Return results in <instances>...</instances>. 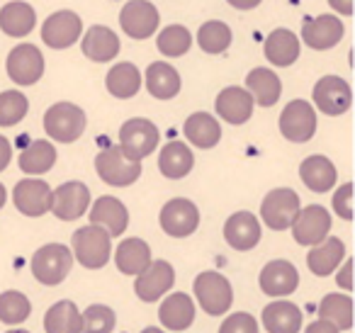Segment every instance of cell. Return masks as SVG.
I'll use <instances>...</instances> for the list:
<instances>
[{"label":"cell","mask_w":355,"mask_h":333,"mask_svg":"<svg viewBox=\"0 0 355 333\" xmlns=\"http://www.w3.org/2000/svg\"><path fill=\"white\" fill-rule=\"evenodd\" d=\"M193 166H195V153L183 142H168L158 151V171L168 180H180V178L190 176Z\"/></svg>","instance_id":"obj_26"},{"label":"cell","mask_w":355,"mask_h":333,"mask_svg":"<svg viewBox=\"0 0 355 333\" xmlns=\"http://www.w3.org/2000/svg\"><path fill=\"white\" fill-rule=\"evenodd\" d=\"M156 46L163 56L178 59V56H183L190 51L193 35H190V30L185 25H168L156 35Z\"/></svg>","instance_id":"obj_40"},{"label":"cell","mask_w":355,"mask_h":333,"mask_svg":"<svg viewBox=\"0 0 355 333\" xmlns=\"http://www.w3.org/2000/svg\"><path fill=\"white\" fill-rule=\"evenodd\" d=\"M219 333H258V321L246 311H236L227 316L219 326Z\"/></svg>","instance_id":"obj_45"},{"label":"cell","mask_w":355,"mask_h":333,"mask_svg":"<svg viewBox=\"0 0 355 333\" xmlns=\"http://www.w3.org/2000/svg\"><path fill=\"white\" fill-rule=\"evenodd\" d=\"M71 255L83 268L100 270L107 265L110 255H112V239H110L107 231L93 224L76 229L73 239H71Z\"/></svg>","instance_id":"obj_1"},{"label":"cell","mask_w":355,"mask_h":333,"mask_svg":"<svg viewBox=\"0 0 355 333\" xmlns=\"http://www.w3.org/2000/svg\"><path fill=\"white\" fill-rule=\"evenodd\" d=\"M88 127L85 112L73 103H54L44 112V132L59 144H73Z\"/></svg>","instance_id":"obj_2"},{"label":"cell","mask_w":355,"mask_h":333,"mask_svg":"<svg viewBox=\"0 0 355 333\" xmlns=\"http://www.w3.org/2000/svg\"><path fill=\"white\" fill-rule=\"evenodd\" d=\"M336 284L343 287L345 292L353 289V258H348L343 265H338V273H336Z\"/></svg>","instance_id":"obj_46"},{"label":"cell","mask_w":355,"mask_h":333,"mask_svg":"<svg viewBox=\"0 0 355 333\" xmlns=\"http://www.w3.org/2000/svg\"><path fill=\"white\" fill-rule=\"evenodd\" d=\"M345 35V27L338 15H316L306 17L302 25V42L314 51L334 49Z\"/></svg>","instance_id":"obj_18"},{"label":"cell","mask_w":355,"mask_h":333,"mask_svg":"<svg viewBox=\"0 0 355 333\" xmlns=\"http://www.w3.org/2000/svg\"><path fill=\"white\" fill-rule=\"evenodd\" d=\"M12 202L17 212L25 216H44L51 210V187L42 178H25L12 190Z\"/></svg>","instance_id":"obj_17"},{"label":"cell","mask_w":355,"mask_h":333,"mask_svg":"<svg viewBox=\"0 0 355 333\" xmlns=\"http://www.w3.org/2000/svg\"><path fill=\"white\" fill-rule=\"evenodd\" d=\"M319 318L334 323L338 331L353 328V299L348 294L331 292L319 302Z\"/></svg>","instance_id":"obj_37"},{"label":"cell","mask_w":355,"mask_h":333,"mask_svg":"<svg viewBox=\"0 0 355 333\" xmlns=\"http://www.w3.org/2000/svg\"><path fill=\"white\" fill-rule=\"evenodd\" d=\"M83 35V22L73 10H56L42 25V42L49 49H69Z\"/></svg>","instance_id":"obj_14"},{"label":"cell","mask_w":355,"mask_h":333,"mask_svg":"<svg viewBox=\"0 0 355 333\" xmlns=\"http://www.w3.org/2000/svg\"><path fill=\"white\" fill-rule=\"evenodd\" d=\"M144 80H146V90L156 100H173L183 88L180 74L171 64H166V61H153L146 69Z\"/></svg>","instance_id":"obj_33"},{"label":"cell","mask_w":355,"mask_h":333,"mask_svg":"<svg viewBox=\"0 0 355 333\" xmlns=\"http://www.w3.org/2000/svg\"><path fill=\"white\" fill-rule=\"evenodd\" d=\"M304 333H340V331L334 326V323L324 321V318H316L314 323H309V326H306Z\"/></svg>","instance_id":"obj_49"},{"label":"cell","mask_w":355,"mask_h":333,"mask_svg":"<svg viewBox=\"0 0 355 333\" xmlns=\"http://www.w3.org/2000/svg\"><path fill=\"white\" fill-rule=\"evenodd\" d=\"M71 268H73V255H71L69 246L64 244H46L32 255V275L37 282L46 284V287L64 282Z\"/></svg>","instance_id":"obj_3"},{"label":"cell","mask_w":355,"mask_h":333,"mask_svg":"<svg viewBox=\"0 0 355 333\" xmlns=\"http://www.w3.org/2000/svg\"><path fill=\"white\" fill-rule=\"evenodd\" d=\"M334 212L345 221H353V182H343L338 185V190L334 192V200H331Z\"/></svg>","instance_id":"obj_44"},{"label":"cell","mask_w":355,"mask_h":333,"mask_svg":"<svg viewBox=\"0 0 355 333\" xmlns=\"http://www.w3.org/2000/svg\"><path fill=\"white\" fill-rule=\"evenodd\" d=\"M158 224L173 239H188L200 226V210L188 197H173L158 212Z\"/></svg>","instance_id":"obj_8"},{"label":"cell","mask_w":355,"mask_h":333,"mask_svg":"<svg viewBox=\"0 0 355 333\" xmlns=\"http://www.w3.org/2000/svg\"><path fill=\"white\" fill-rule=\"evenodd\" d=\"M141 71L137 69L129 61H122V64H114L110 69L107 78H105V85H107V93L117 100H129L141 90Z\"/></svg>","instance_id":"obj_35"},{"label":"cell","mask_w":355,"mask_h":333,"mask_svg":"<svg viewBox=\"0 0 355 333\" xmlns=\"http://www.w3.org/2000/svg\"><path fill=\"white\" fill-rule=\"evenodd\" d=\"M311 100H314V110L329 114V117H340L353 105V93H350V85L345 78L324 76V78H319L314 83Z\"/></svg>","instance_id":"obj_9"},{"label":"cell","mask_w":355,"mask_h":333,"mask_svg":"<svg viewBox=\"0 0 355 333\" xmlns=\"http://www.w3.org/2000/svg\"><path fill=\"white\" fill-rule=\"evenodd\" d=\"M292 236L300 246H316L319 241H324L331 231V214L329 210H324L321 205H309L302 207L300 214L292 221Z\"/></svg>","instance_id":"obj_15"},{"label":"cell","mask_w":355,"mask_h":333,"mask_svg":"<svg viewBox=\"0 0 355 333\" xmlns=\"http://www.w3.org/2000/svg\"><path fill=\"white\" fill-rule=\"evenodd\" d=\"M331 10L336 12V15H343V17H350L355 10V0H329Z\"/></svg>","instance_id":"obj_47"},{"label":"cell","mask_w":355,"mask_h":333,"mask_svg":"<svg viewBox=\"0 0 355 333\" xmlns=\"http://www.w3.org/2000/svg\"><path fill=\"white\" fill-rule=\"evenodd\" d=\"M117 316L105 304H93L80 314V333H112Z\"/></svg>","instance_id":"obj_43"},{"label":"cell","mask_w":355,"mask_h":333,"mask_svg":"<svg viewBox=\"0 0 355 333\" xmlns=\"http://www.w3.org/2000/svg\"><path fill=\"white\" fill-rule=\"evenodd\" d=\"M161 134L158 127L146 117H132L119 127V148L127 158L141 163L158 148Z\"/></svg>","instance_id":"obj_4"},{"label":"cell","mask_w":355,"mask_h":333,"mask_svg":"<svg viewBox=\"0 0 355 333\" xmlns=\"http://www.w3.org/2000/svg\"><path fill=\"white\" fill-rule=\"evenodd\" d=\"M80 51L95 64H107L119 54V37L110 27L93 25L85 30V35H80Z\"/></svg>","instance_id":"obj_24"},{"label":"cell","mask_w":355,"mask_h":333,"mask_svg":"<svg viewBox=\"0 0 355 333\" xmlns=\"http://www.w3.org/2000/svg\"><path fill=\"white\" fill-rule=\"evenodd\" d=\"M17 163H20V171L25 173V176H32V178L44 176V173H49L56 163L54 144L46 142V139H37V142H32L30 146L20 153Z\"/></svg>","instance_id":"obj_36"},{"label":"cell","mask_w":355,"mask_h":333,"mask_svg":"<svg viewBox=\"0 0 355 333\" xmlns=\"http://www.w3.org/2000/svg\"><path fill=\"white\" fill-rule=\"evenodd\" d=\"M263 54H266V59L270 61L272 66L287 69V66H292L300 59L302 42L292 30L277 27V30H272L270 35L266 37V42H263Z\"/></svg>","instance_id":"obj_23"},{"label":"cell","mask_w":355,"mask_h":333,"mask_svg":"<svg viewBox=\"0 0 355 333\" xmlns=\"http://www.w3.org/2000/svg\"><path fill=\"white\" fill-rule=\"evenodd\" d=\"M90 207V187L85 182L69 180L51 190V214L61 221H76L88 212Z\"/></svg>","instance_id":"obj_12"},{"label":"cell","mask_w":355,"mask_h":333,"mask_svg":"<svg viewBox=\"0 0 355 333\" xmlns=\"http://www.w3.org/2000/svg\"><path fill=\"white\" fill-rule=\"evenodd\" d=\"M345 258V244L338 236H326L316 246H311L306 253V265L316 278H329L338 270V265Z\"/></svg>","instance_id":"obj_25"},{"label":"cell","mask_w":355,"mask_h":333,"mask_svg":"<svg viewBox=\"0 0 355 333\" xmlns=\"http://www.w3.org/2000/svg\"><path fill=\"white\" fill-rule=\"evenodd\" d=\"M302 210V200L290 187H275L261 202V221L272 231H285L292 226Z\"/></svg>","instance_id":"obj_6"},{"label":"cell","mask_w":355,"mask_h":333,"mask_svg":"<svg viewBox=\"0 0 355 333\" xmlns=\"http://www.w3.org/2000/svg\"><path fill=\"white\" fill-rule=\"evenodd\" d=\"M10 161H12V146H10V142L0 134V173L10 166Z\"/></svg>","instance_id":"obj_48"},{"label":"cell","mask_w":355,"mask_h":333,"mask_svg":"<svg viewBox=\"0 0 355 333\" xmlns=\"http://www.w3.org/2000/svg\"><path fill=\"white\" fill-rule=\"evenodd\" d=\"M95 171H98L100 180L107 185L129 187L141 176V163L127 158L119 146H110L95 156Z\"/></svg>","instance_id":"obj_7"},{"label":"cell","mask_w":355,"mask_h":333,"mask_svg":"<svg viewBox=\"0 0 355 333\" xmlns=\"http://www.w3.org/2000/svg\"><path fill=\"white\" fill-rule=\"evenodd\" d=\"M198 44L205 54H224L232 46V27L222 20H209L200 25Z\"/></svg>","instance_id":"obj_39"},{"label":"cell","mask_w":355,"mask_h":333,"mask_svg":"<svg viewBox=\"0 0 355 333\" xmlns=\"http://www.w3.org/2000/svg\"><path fill=\"white\" fill-rule=\"evenodd\" d=\"M183 134L195 148H214L222 142V124L209 112H193L185 119Z\"/></svg>","instance_id":"obj_30"},{"label":"cell","mask_w":355,"mask_h":333,"mask_svg":"<svg viewBox=\"0 0 355 333\" xmlns=\"http://www.w3.org/2000/svg\"><path fill=\"white\" fill-rule=\"evenodd\" d=\"M32 314V304L17 289H8L0 294V321L8 326H17V323L27 321V316Z\"/></svg>","instance_id":"obj_41"},{"label":"cell","mask_w":355,"mask_h":333,"mask_svg":"<svg viewBox=\"0 0 355 333\" xmlns=\"http://www.w3.org/2000/svg\"><path fill=\"white\" fill-rule=\"evenodd\" d=\"M8 333H30V331H22V328H12V331H8Z\"/></svg>","instance_id":"obj_53"},{"label":"cell","mask_w":355,"mask_h":333,"mask_svg":"<svg viewBox=\"0 0 355 333\" xmlns=\"http://www.w3.org/2000/svg\"><path fill=\"white\" fill-rule=\"evenodd\" d=\"M261 219L253 212H236L224 224V241L234 250H251L261 244Z\"/></svg>","instance_id":"obj_22"},{"label":"cell","mask_w":355,"mask_h":333,"mask_svg":"<svg viewBox=\"0 0 355 333\" xmlns=\"http://www.w3.org/2000/svg\"><path fill=\"white\" fill-rule=\"evenodd\" d=\"M30 112V100L20 90L0 93V127H15Z\"/></svg>","instance_id":"obj_42"},{"label":"cell","mask_w":355,"mask_h":333,"mask_svg":"<svg viewBox=\"0 0 355 333\" xmlns=\"http://www.w3.org/2000/svg\"><path fill=\"white\" fill-rule=\"evenodd\" d=\"M141 333H166V331H161V328H156V326H148V328H144Z\"/></svg>","instance_id":"obj_52"},{"label":"cell","mask_w":355,"mask_h":333,"mask_svg":"<svg viewBox=\"0 0 355 333\" xmlns=\"http://www.w3.org/2000/svg\"><path fill=\"white\" fill-rule=\"evenodd\" d=\"M46 333H80V311L73 302L61 299L44 314Z\"/></svg>","instance_id":"obj_38"},{"label":"cell","mask_w":355,"mask_h":333,"mask_svg":"<svg viewBox=\"0 0 355 333\" xmlns=\"http://www.w3.org/2000/svg\"><path fill=\"white\" fill-rule=\"evenodd\" d=\"M88 219L93 226H100L110 234V239H117L129 226V210L122 200L112 195H103L88 207Z\"/></svg>","instance_id":"obj_16"},{"label":"cell","mask_w":355,"mask_h":333,"mask_svg":"<svg viewBox=\"0 0 355 333\" xmlns=\"http://www.w3.org/2000/svg\"><path fill=\"white\" fill-rule=\"evenodd\" d=\"M246 90L251 93L253 103L261 108H272L282 95V80L275 71L270 69H253L246 76Z\"/></svg>","instance_id":"obj_34"},{"label":"cell","mask_w":355,"mask_h":333,"mask_svg":"<svg viewBox=\"0 0 355 333\" xmlns=\"http://www.w3.org/2000/svg\"><path fill=\"white\" fill-rule=\"evenodd\" d=\"M195 299L202 307V311H207L209 316H222L229 311L234 302V289L232 282L224 278L217 270H205L195 278Z\"/></svg>","instance_id":"obj_5"},{"label":"cell","mask_w":355,"mask_h":333,"mask_svg":"<svg viewBox=\"0 0 355 333\" xmlns=\"http://www.w3.org/2000/svg\"><path fill=\"white\" fill-rule=\"evenodd\" d=\"M253 108H256V103H253L251 93L246 88H241V85H229L214 100V112L227 124H234V127L246 124L253 117Z\"/></svg>","instance_id":"obj_21"},{"label":"cell","mask_w":355,"mask_h":333,"mask_svg":"<svg viewBox=\"0 0 355 333\" xmlns=\"http://www.w3.org/2000/svg\"><path fill=\"white\" fill-rule=\"evenodd\" d=\"M280 134L292 144H304L316 134V110L306 100H292L280 112Z\"/></svg>","instance_id":"obj_10"},{"label":"cell","mask_w":355,"mask_h":333,"mask_svg":"<svg viewBox=\"0 0 355 333\" xmlns=\"http://www.w3.org/2000/svg\"><path fill=\"white\" fill-rule=\"evenodd\" d=\"M158 318L171 331H185L195 321V302L185 292H173L158 307Z\"/></svg>","instance_id":"obj_27"},{"label":"cell","mask_w":355,"mask_h":333,"mask_svg":"<svg viewBox=\"0 0 355 333\" xmlns=\"http://www.w3.org/2000/svg\"><path fill=\"white\" fill-rule=\"evenodd\" d=\"M258 284L268 297H287L300 287V273L290 260H270L258 275Z\"/></svg>","instance_id":"obj_20"},{"label":"cell","mask_w":355,"mask_h":333,"mask_svg":"<svg viewBox=\"0 0 355 333\" xmlns=\"http://www.w3.org/2000/svg\"><path fill=\"white\" fill-rule=\"evenodd\" d=\"M175 284V270L168 260H151L144 273L137 275L134 292L141 302H158Z\"/></svg>","instance_id":"obj_19"},{"label":"cell","mask_w":355,"mask_h":333,"mask_svg":"<svg viewBox=\"0 0 355 333\" xmlns=\"http://www.w3.org/2000/svg\"><path fill=\"white\" fill-rule=\"evenodd\" d=\"M263 326L268 333H300L302 311L287 299H275L263 309Z\"/></svg>","instance_id":"obj_32"},{"label":"cell","mask_w":355,"mask_h":333,"mask_svg":"<svg viewBox=\"0 0 355 333\" xmlns=\"http://www.w3.org/2000/svg\"><path fill=\"white\" fill-rule=\"evenodd\" d=\"M229 6L236 8V10H253L263 3V0H227Z\"/></svg>","instance_id":"obj_50"},{"label":"cell","mask_w":355,"mask_h":333,"mask_svg":"<svg viewBox=\"0 0 355 333\" xmlns=\"http://www.w3.org/2000/svg\"><path fill=\"white\" fill-rule=\"evenodd\" d=\"M6 71L12 83L17 85H35L44 76V54L35 44H17L8 54Z\"/></svg>","instance_id":"obj_13"},{"label":"cell","mask_w":355,"mask_h":333,"mask_svg":"<svg viewBox=\"0 0 355 333\" xmlns=\"http://www.w3.org/2000/svg\"><path fill=\"white\" fill-rule=\"evenodd\" d=\"M151 260L153 258L148 244L144 239H137V236L122 239L117 248H114V265H117V270L122 275H134L137 278L139 273H144L148 268Z\"/></svg>","instance_id":"obj_29"},{"label":"cell","mask_w":355,"mask_h":333,"mask_svg":"<svg viewBox=\"0 0 355 333\" xmlns=\"http://www.w3.org/2000/svg\"><path fill=\"white\" fill-rule=\"evenodd\" d=\"M161 15L151 0H129L119 12V27L132 40H148L158 32Z\"/></svg>","instance_id":"obj_11"},{"label":"cell","mask_w":355,"mask_h":333,"mask_svg":"<svg viewBox=\"0 0 355 333\" xmlns=\"http://www.w3.org/2000/svg\"><path fill=\"white\" fill-rule=\"evenodd\" d=\"M300 178L311 192H329L336 187V180H338V173H336V166L331 158L326 156H306L304 161L300 163Z\"/></svg>","instance_id":"obj_28"},{"label":"cell","mask_w":355,"mask_h":333,"mask_svg":"<svg viewBox=\"0 0 355 333\" xmlns=\"http://www.w3.org/2000/svg\"><path fill=\"white\" fill-rule=\"evenodd\" d=\"M6 200H8V190H6V185L0 182V210H3V205H6Z\"/></svg>","instance_id":"obj_51"},{"label":"cell","mask_w":355,"mask_h":333,"mask_svg":"<svg viewBox=\"0 0 355 333\" xmlns=\"http://www.w3.org/2000/svg\"><path fill=\"white\" fill-rule=\"evenodd\" d=\"M37 25V12L25 0H12L0 8V30L8 37H27Z\"/></svg>","instance_id":"obj_31"}]
</instances>
